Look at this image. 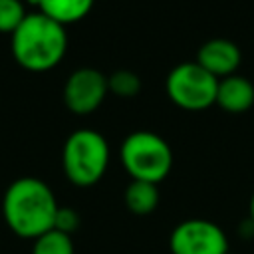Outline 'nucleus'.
<instances>
[{"instance_id":"nucleus-1","label":"nucleus","mask_w":254,"mask_h":254,"mask_svg":"<svg viewBox=\"0 0 254 254\" xmlns=\"http://www.w3.org/2000/svg\"><path fill=\"white\" fill-rule=\"evenodd\" d=\"M58 208L54 190L36 177L16 179L2 196L4 222L16 236L28 240H36L54 228Z\"/></svg>"},{"instance_id":"nucleus-2","label":"nucleus","mask_w":254,"mask_h":254,"mask_svg":"<svg viewBox=\"0 0 254 254\" xmlns=\"http://www.w3.org/2000/svg\"><path fill=\"white\" fill-rule=\"evenodd\" d=\"M67 50V36L62 24L42 12L28 14L12 34V54L18 65L28 71L56 67Z\"/></svg>"},{"instance_id":"nucleus-3","label":"nucleus","mask_w":254,"mask_h":254,"mask_svg":"<svg viewBox=\"0 0 254 254\" xmlns=\"http://www.w3.org/2000/svg\"><path fill=\"white\" fill-rule=\"evenodd\" d=\"M109 165V145L93 129L73 131L62 151V167L67 181L75 187H91L101 181Z\"/></svg>"},{"instance_id":"nucleus-4","label":"nucleus","mask_w":254,"mask_h":254,"mask_svg":"<svg viewBox=\"0 0 254 254\" xmlns=\"http://www.w3.org/2000/svg\"><path fill=\"white\" fill-rule=\"evenodd\" d=\"M123 169L131 181L161 183L173 167V151L169 143L151 131H135L127 135L119 149Z\"/></svg>"},{"instance_id":"nucleus-5","label":"nucleus","mask_w":254,"mask_h":254,"mask_svg":"<svg viewBox=\"0 0 254 254\" xmlns=\"http://www.w3.org/2000/svg\"><path fill=\"white\" fill-rule=\"evenodd\" d=\"M218 79L196 62H183L167 75V95L181 109L200 111L216 101Z\"/></svg>"},{"instance_id":"nucleus-6","label":"nucleus","mask_w":254,"mask_h":254,"mask_svg":"<svg viewBox=\"0 0 254 254\" xmlns=\"http://www.w3.org/2000/svg\"><path fill=\"white\" fill-rule=\"evenodd\" d=\"M169 248L173 254H226L228 238L216 222L189 218L173 228Z\"/></svg>"},{"instance_id":"nucleus-7","label":"nucleus","mask_w":254,"mask_h":254,"mask_svg":"<svg viewBox=\"0 0 254 254\" xmlns=\"http://www.w3.org/2000/svg\"><path fill=\"white\" fill-rule=\"evenodd\" d=\"M107 91V77L101 71L93 67H79L64 85V103L71 113L87 115L103 103Z\"/></svg>"},{"instance_id":"nucleus-8","label":"nucleus","mask_w":254,"mask_h":254,"mask_svg":"<svg viewBox=\"0 0 254 254\" xmlns=\"http://www.w3.org/2000/svg\"><path fill=\"white\" fill-rule=\"evenodd\" d=\"M240 50L234 42L224 40V38H214L208 40L200 46L196 54V64L204 67L210 75L216 79L234 75L238 64H240Z\"/></svg>"},{"instance_id":"nucleus-9","label":"nucleus","mask_w":254,"mask_h":254,"mask_svg":"<svg viewBox=\"0 0 254 254\" xmlns=\"http://www.w3.org/2000/svg\"><path fill=\"white\" fill-rule=\"evenodd\" d=\"M216 105L228 113H244L254 105V85L242 75H228L218 79Z\"/></svg>"},{"instance_id":"nucleus-10","label":"nucleus","mask_w":254,"mask_h":254,"mask_svg":"<svg viewBox=\"0 0 254 254\" xmlns=\"http://www.w3.org/2000/svg\"><path fill=\"white\" fill-rule=\"evenodd\" d=\"M40 6V12L54 22L65 26L73 24L89 14L95 0H32Z\"/></svg>"},{"instance_id":"nucleus-11","label":"nucleus","mask_w":254,"mask_h":254,"mask_svg":"<svg viewBox=\"0 0 254 254\" xmlns=\"http://www.w3.org/2000/svg\"><path fill=\"white\" fill-rule=\"evenodd\" d=\"M125 206L137 214V216H145L151 214L157 204H159V189L155 183H147V181H131L125 189Z\"/></svg>"},{"instance_id":"nucleus-12","label":"nucleus","mask_w":254,"mask_h":254,"mask_svg":"<svg viewBox=\"0 0 254 254\" xmlns=\"http://www.w3.org/2000/svg\"><path fill=\"white\" fill-rule=\"evenodd\" d=\"M32 254H75L73 240L69 234H64V232L52 228L34 240Z\"/></svg>"},{"instance_id":"nucleus-13","label":"nucleus","mask_w":254,"mask_h":254,"mask_svg":"<svg viewBox=\"0 0 254 254\" xmlns=\"http://www.w3.org/2000/svg\"><path fill=\"white\" fill-rule=\"evenodd\" d=\"M107 87L117 97H135L141 91V79L131 69H117L107 77Z\"/></svg>"},{"instance_id":"nucleus-14","label":"nucleus","mask_w":254,"mask_h":254,"mask_svg":"<svg viewBox=\"0 0 254 254\" xmlns=\"http://www.w3.org/2000/svg\"><path fill=\"white\" fill-rule=\"evenodd\" d=\"M28 14L24 12L22 0H0V32L14 34Z\"/></svg>"},{"instance_id":"nucleus-15","label":"nucleus","mask_w":254,"mask_h":254,"mask_svg":"<svg viewBox=\"0 0 254 254\" xmlns=\"http://www.w3.org/2000/svg\"><path fill=\"white\" fill-rule=\"evenodd\" d=\"M54 228L64 232V234H73L77 228H79V214L69 208V206H60L58 208V214H56V222H54Z\"/></svg>"},{"instance_id":"nucleus-16","label":"nucleus","mask_w":254,"mask_h":254,"mask_svg":"<svg viewBox=\"0 0 254 254\" xmlns=\"http://www.w3.org/2000/svg\"><path fill=\"white\" fill-rule=\"evenodd\" d=\"M248 212H250V220H252V224H254V192H252V196H250V204H248Z\"/></svg>"},{"instance_id":"nucleus-17","label":"nucleus","mask_w":254,"mask_h":254,"mask_svg":"<svg viewBox=\"0 0 254 254\" xmlns=\"http://www.w3.org/2000/svg\"><path fill=\"white\" fill-rule=\"evenodd\" d=\"M226 254H230V252H226Z\"/></svg>"}]
</instances>
